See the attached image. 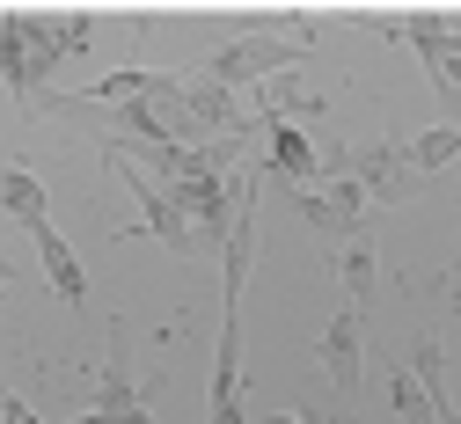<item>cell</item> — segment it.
Segmentation results:
<instances>
[{"mask_svg": "<svg viewBox=\"0 0 461 424\" xmlns=\"http://www.w3.org/2000/svg\"><path fill=\"white\" fill-rule=\"evenodd\" d=\"M315 351H322V366H330L337 395L352 402V395H359V374H366V315H359V308H337Z\"/></svg>", "mask_w": 461, "mask_h": 424, "instance_id": "5", "label": "cell"}, {"mask_svg": "<svg viewBox=\"0 0 461 424\" xmlns=\"http://www.w3.org/2000/svg\"><path fill=\"white\" fill-rule=\"evenodd\" d=\"M110 176H118V184L140 198V234H154V241H168V249L176 257H198V234H191V220L176 212V198H168L154 176L132 161V154H110Z\"/></svg>", "mask_w": 461, "mask_h": 424, "instance_id": "3", "label": "cell"}, {"mask_svg": "<svg viewBox=\"0 0 461 424\" xmlns=\"http://www.w3.org/2000/svg\"><path fill=\"white\" fill-rule=\"evenodd\" d=\"M264 140H271L264 168L278 176V184H294V191H315V176H322V154L308 147V132L294 125V117H271V125H264Z\"/></svg>", "mask_w": 461, "mask_h": 424, "instance_id": "8", "label": "cell"}, {"mask_svg": "<svg viewBox=\"0 0 461 424\" xmlns=\"http://www.w3.org/2000/svg\"><path fill=\"white\" fill-rule=\"evenodd\" d=\"M294 212L315 234H330V241H359L366 234V191L352 184V176H330L322 191H294Z\"/></svg>", "mask_w": 461, "mask_h": 424, "instance_id": "4", "label": "cell"}, {"mask_svg": "<svg viewBox=\"0 0 461 424\" xmlns=\"http://www.w3.org/2000/svg\"><path fill=\"white\" fill-rule=\"evenodd\" d=\"M95 410H103L110 424L140 410V388H132V374H125V329L110 337V358H103V388H95Z\"/></svg>", "mask_w": 461, "mask_h": 424, "instance_id": "11", "label": "cell"}, {"mask_svg": "<svg viewBox=\"0 0 461 424\" xmlns=\"http://www.w3.org/2000/svg\"><path fill=\"white\" fill-rule=\"evenodd\" d=\"M0 212H8V220L30 234V227L51 220V198H44V184H37L30 168H0Z\"/></svg>", "mask_w": 461, "mask_h": 424, "instance_id": "10", "label": "cell"}, {"mask_svg": "<svg viewBox=\"0 0 461 424\" xmlns=\"http://www.w3.org/2000/svg\"><path fill=\"white\" fill-rule=\"evenodd\" d=\"M344 176L366 191V205H395V198L418 191V168L402 161V147H366L359 161H344Z\"/></svg>", "mask_w": 461, "mask_h": 424, "instance_id": "7", "label": "cell"}, {"mask_svg": "<svg viewBox=\"0 0 461 424\" xmlns=\"http://www.w3.org/2000/svg\"><path fill=\"white\" fill-rule=\"evenodd\" d=\"M0 424H37V410H30V402H15V395H0Z\"/></svg>", "mask_w": 461, "mask_h": 424, "instance_id": "15", "label": "cell"}, {"mask_svg": "<svg viewBox=\"0 0 461 424\" xmlns=\"http://www.w3.org/2000/svg\"><path fill=\"white\" fill-rule=\"evenodd\" d=\"M308 44H315V37H235V44H220V51L205 59V81L235 88V95H257L271 74L301 67V59H308Z\"/></svg>", "mask_w": 461, "mask_h": 424, "instance_id": "2", "label": "cell"}, {"mask_svg": "<svg viewBox=\"0 0 461 424\" xmlns=\"http://www.w3.org/2000/svg\"><path fill=\"white\" fill-rule=\"evenodd\" d=\"M74 424H110V417H103V410H88V417H74Z\"/></svg>", "mask_w": 461, "mask_h": 424, "instance_id": "18", "label": "cell"}, {"mask_svg": "<svg viewBox=\"0 0 461 424\" xmlns=\"http://www.w3.org/2000/svg\"><path fill=\"white\" fill-rule=\"evenodd\" d=\"M0 278H15V264H8V257H0Z\"/></svg>", "mask_w": 461, "mask_h": 424, "instance_id": "19", "label": "cell"}, {"mask_svg": "<svg viewBox=\"0 0 461 424\" xmlns=\"http://www.w3.org/2000/svg\"><path fill=\"white\" fill-rule=\"evenodd\" d=\"M264 424H308V417H264ZM315 424H344V417H315Z\"/></svg>", "mask_w": 461, "mask_h": 424, "instance_id": "16", "label": "cell"}, {"mask_svg": "<svg viewBox=\"0 0 461 424\" xmlns=\"http://www.w3.org/2000/svg\"><path fill=\"white\" fill-rule=\"evenodd\" d=\"M402 37H411L418 59L432 67L439 95H461V23L454 15H402Z\"/></svg>", "mask_w": 461, "mask_h": 424, "instance_id": "6", "label": "cell"}, {"mask_svg": "<svg viewBox=\"0 0 461 424\" xmlns=\"http://www.w3.org/2000/svg\"><path fill=\"white\" fill-rule=\"evenodd\" d=\"M461 154V125H432V132H418L411 147H402V161H411L418 176H432V168H447Z\"/></svg>", "mask_w": 461, "mask_h": 424, "instance_id": "13", "label": "cell"}, {"mask_svg": "<svg viewBox=\"0 0 461 424\" xmlns=\"http://www.w3.org/2000/svg\"><path fill=\"white\" fill-rule=\"evenodd\" d=\"M88 30H95V15H30V8H15V15H0V81H8L23 103H44V81H51V67L59 59H74V51H88Z\"/></svg>", "mask_w": 461, "mask_h": 424, "instance_id": "1", "label": "cell"}, {"mask_svg": "<svg viewBox=\"0 0 461 424\" xmlns=\"http://www.w3.org/2000/svg\"><path fill=\"white\" fill-rule=\"evenodd\" d=\"M118 424H154V410H147V402H140V410H132V417H118Z\"/></svg>", "mask_w": 461, "mask_h": 424, "instance_id": "17", "label": "cell"}, {"mask_svg": "<svg viewBox=\"0 0 461 424\" xmlns=\"http://www.w3.org/2000/svg\"><path fill=\"white\" fill-rule=\"evenodd\" d=\"M337 278H344V308H359L366 315V300H374V241H344V257H337Z\"/></svg>", "mask_w": 461, "mask_h": 424, "instance_id": "12", "label": "cell"}, {"mask_svg": "<svg viewBox=\"0 0 461 424\" xmlns=\"http://www.w3.org/2000/svg\"><path fill=\"white\" fill-rule=\"evenodd\" d=\"M388 395H395V417L402 424H439V410H432V395H425L418 374H388Z\"/></svg>", "mask_w": 461, "mask_h": 424, "instance_id": "14", "label": "cell"}, {"mask_svg": "<svg viewBox=\"0 0 461 424\" xmlns=\"http://www.w3.org/2000/svg\"><path fill=\"white\" fill-rule=\"evenodd\" d=\"M30 241H37V264H44V278H51V293L67 300V308H88V271H81V257H74V241L59 234V227H30Z\"/></svg>", "mask_w": 461, "mask_h": 424, "instance_id": "9", "label": "cell"}]
</instances>
